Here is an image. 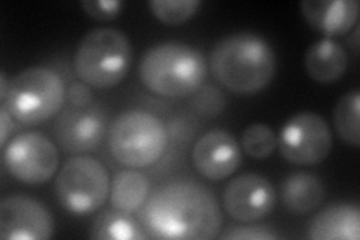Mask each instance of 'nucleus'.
<instances>
[{"mask_svg": "<svg viewBox=\"0 0 360 240\" xmlns=\"http://www.w3.org/2000/svg\"><path fill=\"white\" fill-rule=\"evenodd\" d=\"M139 75L143 86L152 94L180 98L201 87L207 75V61L189 44L160 42L143 54Z\"/></svg>", "mask_w": 360, "mask_h": 240, "instance_id": "nucleus-3", "label": "nucleus"}, {"mask_svg": "<svg viewBox=\"0 0 360 240\" xmlns=\"http://www.w3.org/2000/svg\"><path fill=\"white\" fill-rule=\"evenodd\" d=\"M105 132V111L94 102L86 107H63L54 123L56 140L65 152L72 155L96 151Z\"/></svg>", "mask_w": 360, "mask_h": 240, "instance_id": "nucleus-10", "label": "nucleus"}, {"mask_svg": "<svg viewBox=\"0 0 360 240\" xmlns=\"http://www.w3.org/2000/svg\"><path fill=\"white\" fill-rule=\"evenodd\" d=\"M132 45L125 32L96 27L82 38L74 54V70L83 83L96 89L120 84L129 72Z\"/></svg>", "mask_w": 360, "mask_h": 240, "instance_id": "nucleus-4", "label": "nucleus"}, {"mask_svg": "<svg viewBox=\"0 0 360 240\" xmlns=\"http://www.w3.org/2000/svg\"><path fill=\"white\" fill-rule=\"evenodd\" d=\"M360 92L357 89L344 94L333 110V123L338 135L353 147L360 146Z\"/></svg>", "mask_w": 360, "mask_h": 240, "instance_id": "nucleus-20", "label": "nucleus"}, {"mask_svg": "<svg viewBox=\"0 0 360 240\" xmlns=\"http://www.w3.org/2000/svg\"><path fill=\"white\" fill-rule=\"evenodd\" d=\"M193 164L207 180H222L234 175L242 164V151L234 135L225 130H210L193 147Z\"/></svg>", "mask_w": 360, "mask_h": 240, "instance_id": "nucleus-13", "label": "nucleus"}, {"mask_svg": "<svg viewBox=\"0 0 360 240\" xmlns=\"http://www.w3.org/2000/svg\"><path fill=\"white\" fill-rule=\"evenodd\" d=\"M224 98L219 90L213 89H205L197 95L194 106L198 111L205 114H217L224 108Z\"/></svg>", "mask_w": 360, "mask_h": 240, "instance_id": "nucleus-25", "label": "nucleus"}, {"mask_svg": "<svg viewBox=\"0 0 360 240\" xmlns=\"http://www.w3.org/2000/svg\"><path fill=\"white\" fill-rule=\"evenodd\" d=\"M53 234L54 218L39 200L17 194L0 201V239L47 240Z\"/></svg>", "mask_w": 360, "mask_h": 240, "instance_id": "nucleus-11", "label": "nucleus"}, {"mask_svg": "<svg viewBox=\"0 0 360 240\" xmlns=\"http://www.w3.org/2000/svg\"><path fill=\"white\" fill-rule=\"evenodd\" d=\"M84 13L99 23L115 20L122 14L125 4L122 0H83L80 4Z\"/></svg>", "mask_w": 360, "mask_h": 240, "instance_id": "nucleus-24", "label": "nucleus"}, {"mask_svg": "<svg viewBox=\"0 0 360 240\" xmlns=\"http://www.w3.org/2000/svg\"><path fill=\"white\" fill-rule=\"evenodd\" d=\"M168 132L164 122L146 110H127L108 128V147L112 158L129 168L150 167L165 152Z\"/></svg>", "mask_w": 360, "mask_h": 240, "instance_id": "nucleus-5", "label": "nucleus"}, {"mask_svg": "<svg viewBox=\"0 0 360 240\" xmlns=\"http://www.w3.org/2000/svg\"><path fill=\"white\" fill-rule=\"evenodd\" d=\"M224 209L234 221L257 222L274 210L276 194L270 180L257 173H243L224 189Z\"/></svg>", "mask_w": 360, "mask_h": 240, "instance_id": "nucleus-12", "label": "nucleus"}, {"mask_svg": "<svg viewBox=\"0 0 360 240\" xmlns=\"http://www.w3.org/2000/svg\"><path fill=\"white\" fill-rule=\"evenodd\" d=\"M348 66V54L341 42L333 38L315 41L305 54V70L314 82L329 84L338 82Z\"/></svg>", "mask_w": 360, "mask_h": 240, "instance_id": "nucleus-16", "label": "nucleus"}, {"mask_svg": "<svg viewBox=\"0 0 360 240\" xmlns=\"http://www.w3.org/2000/svg\"><path fill=\"white\" fill-rule=\"evenodd\" d=\"M90 237L101 240H143L149 236L131 213L115 209L103 213L94 222Z\"/></svg>", "mask_w": 360, "mask_h": 240, "instance_id": "nucleus-19", "label": "nucleus"}, {"mask_svg": "<svg viewBox=\"0 0 360 240\" xmlns=\"http://www.w3.org/2000/svg\"><path fill=\"white\" fill-rule=\"evenodd\" d=\"M66 92L58 72L45 66H32L11 80L6 99L0 102V107H5L20 123L38 125L63 110Z\"/></svg>", "mask_w": 360, "mask_h": 240, "instance_id": "nucleus-6", "label": "nucleus"}, {"mask_svg": "<svg viewBox=\"0 0 360 240\" xmlns=\"http://www.w3.org/2000/svg\"><path fill=\"white\" fill-rule=\"evenodd\" d=\"M66 99L71 106L86 107L92 104V90L90 86L83 82H75L70 86L66 92Z\"/></svg>", "mask_w": 360, "mask_h": 240, "instance_id": "nucleus-26", "label": "nucleus"}, {"mask_svg": "<svg viewBox=\"0 0 360 240\" xmlns=\"http://www.w3.org/2000/svg\"><path fill=\"white\" fill-rule=\"evenodd\" d=\"M222 240H275L281 239L279 233L266 225H255L252 222H243V225H230L218 234Z\"/></svg>", "mask_w": 360, "mask_h": 240, "instance_id": "nucleus-23", "label": "nucleus"}, {"mask_svg": "<svg viewBox=\"0 0 360 240\" xmlns=\"http://www.w3.org/2000/svg\"><path fill=\"white\" fill-rule=\"evenodd\" d=\"M200 0H150L152 14L168 26H177L193 18L200 8Z\"/></svg>", "mask_w": 360, "mask_h": 240, "instance_id": "nucleus-22", "label": "nucleus"}, {"mask_svg": "<svg viewBox=\"0 0 360 240\" xmlns=\"http://www.w3.org/2000/svg\"><path fill=\"white\" fill-rule=\"evenodd\" d=\"M276 54L263 37L238 32L219 39L210 51L215 78L239 95H252L266 89L276 74Z\"/></svg>", "mask_w": 360, "mask_h": 240, "instance_id": "nucleus-2", "label": "nucleus"}, {"mask_svg": "<svg viewBox=\"0 0 360 240\" xmlns=\"http://www.w3.org/2000/svg\"><path fill=\"white\" fill-rule=\"evenodd\" d=\"M59 151L41 132H21L4 147V164L8 173L25 185L37 187L49 182L59 168Z\"/></svg>", "mask_w": 360, "mask_h": 240, "instance_id": "nucleus-8", "label": "nucleus"}, {"mask_svg": "<svg viewBox=\"0 0 360 240\" xmlns=\"http://www.w3.org/2000/svg\"><path fill=\"white\" fill-rule=\"evenodd\" d=\"M13 116H11L9 111L5 107H0V146L5 147L9 139V134L13 132Z\"/></svg>", "mask_w": 360, "mask_h": 240, "instance_id": "nucleus-27", "label": "nucleus"}, {"mask_svg": "<svg viewBox=\"0 0 360 240\" xmlns=\"http://www.w3.org/2000/svg\"><path fill=\"white\" fill-rule=\"evenodd\" d=\"M140 210L141 227L150 239L207 240L218 236L222 224L217 197L194 180L168 182Z\"/></svg>", "mask_w": 360, "mask_h": 240, "instance_id": "nucleus-1", "label": "nucleus"}, {"mask_svg": "<svg viewBox=\"0 0 360 240\" xmlns=\"http://www.w3.org/2000/svg\"><path fill=\"white\" fill-rule=\"evenodd\" d=\"M281 200L292 213L305 215L315 210L323 203L326 188L321 179L307 171H296L281 182Z\"/></svg>", "mask_w": 360, "mask_h": 240, "instance_id": "nucleus-17", "label": "nucleus"}, {"mask_svg": "<svg viewBox=\"0 0 360 240\" xmlns=\"http://www.w3.org/2000/svg\"><path fill=\"white\" fill-rule=\"evenodd\" d=\"M357 0H305L300 4L308 25L328 38L350 32L359 18Z\"/></svg>", "mask_w": 360, "mask_h": 240, "instance_id": "nucleus-14", "label": "nucleus"}, {"mask_svg": "<svg viewBox=\"0 0 360 240\" xmlns=\"http://www.w3.org/2000/svg\"><path fill=\"white\" fill-rule=\"evenodd\" d=\"M110 187V175L103 163L77 155L68 159L56 179V196L70 213L89 215L105 204Z\"/></svg>", "mask_w": 360, "mask_h": 240, "instance_id": "nucleus-7", "label": "nucleus"}, {"mask_svg": "<svg viewBox=\"0 0 360 240\" xmlns=\"http://www.w3.org/2000/svg\"><path fill=\"white\" fill-rule=\"evenodd\" d=\"M150 194L149 177L137 170H120L111 180L110 200L112 208L132 213L143 208Z\"/></svg>", "mask_w": 360, "mask_h": 240, "instance_id": "nucleus-18", "label": "nucleus"}, {"mask_svg": "<svg viewBox=\"0 0 360 240\" xmlns=\"http://www.w3.org/2000/svg\"><path fill=\"white\" fill-rule=\"evenodd\" d=\"M332 131L328 120L312 111L291 116L278 135V149L288 163L315 165L323 163L332 151Z\"/></svg>", "mask_w": 360, "mask_h": 240, "instance_id": "nucleus-9", "label": "nucleus"}, {"mask_svg": "<svg viewBox=\"0 0 360 240\" xmlns=\"http://www.w3.org/2000/svg\"><path fill=\"white\" fill-rule=\"evenodd\" d=\"M9 83L5 71H0V102H4L6 99L8 90H9Z\"/></svg>", "mask_w": 360, "mask_h": 240, "instance_id": "nucleus-28", "label": "nucleus"}, {"mask_svg": "<svg viewBox=\"0 0 360 240\" xmlns=\"http://www.w3.org/2000/svg\"><path fill=\"white\" fill-rule=\"evenodd\" d=\"M242 149L254 159H267L278 147L275 131L266 123H252L242 132Z\"/></svg>", "mask_w": 360, "mask_h": 240, "instance_id": "nucleus-21", "label": "nucleus"}, {"mask_svg": "<svg viewBox=\"0 0 360 240\" xmlns=\"http://www.w3.org/2000/svg\"><path fill=\"white\" fill-rule=\"evenodd\" d=\"M312 240H359L360 210L352 203H332L315 215L308 228Z\"/></svg>", "mask_w": 360, "mask_h": 240, "instance_id": "nucleus-15", "label": "nucleus"}]
</instances>
